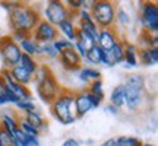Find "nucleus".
<instances>
[{"label": "nucleus", "instance_id": "31", "mask_svg": "<svg viewBox=\"0 0 158 146\" xmlns=\"http://www.w3.org/2000/svg\"><path fill=\"white\" fill-rule=\"evenodd\" d=\"M76 26H78V29H81V31H85V32H88V34L94 35L95 38H97V35H98V31H100V29L97 28V25L94 23V21H78Z\"/></svg>", "mask_w": 158, "mask_h": 146}, {"label": "nucleus", "instance_id": "16", "mask_svg": "<svg viewBox=\"0 0 158 146\" xmlns=\"http://www.w3.org/2000/svg\"><path fill=\"white\" fill-rule=\"evenodd\" d=\"M138 60L143 66H155L158 63V48L157 47H142L138 50Z\"/></svg>", "mask_w": 158, "mask_h": 146}, {"label": "nucleus", "instance_id": "35", "mask_svg": "<svg viewBox=\"0 0 158 146\" xmlns=\"http://www.w3.org/2000/svg\"><path fill=\"white\" fill-rule=\"evenodd\" d=\"M63 3L68 7V10L70 12V13H73V15H76V13L84 7V0H66V2H63Z\"/></svg>", "mask_w": 158, "mask_h": 146}, {"label": "nucleus", "instance_id": "7", "mask_svg": "<svg viewBox=\"0 0 158 146\" xmlns=\"http://www.w3.org/2000/svg\"><path fill=\"white\" fill-rule=\"evenodd\" d=\"M141 25L142 31L148 34H157L158 31V5L155 2H145L141 6Z\"/></svg>", "mask_w": 158, "mask_h": 146}, {"label": "nucleus", "instance_id": "14", "mask_svg": "<svg viewBox=\"0 0 158 146\" xmlns=\"http://www.w3.org/2000/svg\"><path fill=\"white\" fill-rule=\"evenodd\" d=\"M56 28L57 32H59V37L62 35V38L68 39L70 43H75L78 38V26H76V22L73 19H66L64 22H62Z\"/></svg>", "mask_w": 158, "mask_h": 146}, {"label": "nucleus", "instance_id": "40", "mask_svg": "<svg viewBox=\"0 0 158 146\" xmlns=\"http://www.w3.org/2000/svg\"><path fill=\"white\" fill-rule=\"evenodd\" d=\"M18 5H19V2H3V3H2V6H3L7 12H10L12 9H15Z\"/></svg>", "mask_w": 158, "mask_h": 146}, {"label": "nucleus", "instance_id": "36", "mask_svg": "<svg viewBox=\"0 0 158 146\" xmlns=\"http://www.w3.org/2000/svg\"><path fill=\"white\" fill-rule=\"evenodd\" d=\"M141 38L143 39V47H157L158 37L157 34H148V32H141Z\"/></svg>", "mask_w": 158, "mask_h": 146}, {"label": "nucleus", "instance_id": "4", "mask_svg": "<svg viewBox=\"0 0 158 146\" xmlns=\"http://www.w3.org/2000/svg\"><path fill=\"white\" fill-rule=\"evenodd\" d=\"M91 16L98 29L113 28L116 25V6L110 0H95L91 7Z\"/></svg>", "mask_w": 158, "mask_h": 146}, {"label": "nucleus", "instance_id": "17", "mask_svg": "<svg viewBox=\"0 0 158 146\" xmlns=\"http://www.w3.org/2000/svg\"><path fill=\"white\" fill-rule=\"evenodd\" d=\"M9 72H10L13 80H15L16 83L22 85V86H28V85H31L34 82V75H31L29 72H27V70H25L22 66H19V64H16V66H13L12 69H9Z\"/></svg>", "mask_w": 158, "mask_h": 146}, {"label": "nucleus", "instance_id": "27", "mask_svg": "<svg viewBox=\"0 0 158 146\" xmlns=\"http://www.w3.org/2000/svg\"><path fill=\"white\" fill-rule=\"evenodd\" d=\"M124 86H130V88H139V89H145V78L142 75H129L124 79Z\"/></svg>", "mask_w": 158, "mask_h": 146}, {"label": "nucleus", "instance_id": "41", "mask_svg": "<svg viewBox=\"0 0 158 146\" xmlns=\"http://www.w3.org/2000/svg\"><path fill=\"white\" fill-rule=\"evenodd\" d=\"M106 110H107L110 114H113V116H117V114H118V108H116L114 105H111V104H107Z\"/></svg>", "mask_w": 158, "mask_h": 146}, {"label": "nucleus", "instance_id": "30", "mask_svg": "<svg viewBox=\"0 0 158 146\" xmlns=\"http://www.w3.org/2000/svg\"><path fill=\"white\" fill-rule=\"evenodd\" d=\"M38 56L47 57V59H57L59 53L54 50L51 43H47V44H38Z\"/></svg>", "mask_w": 158, "mask_h": 146}, {"label": "nucleus", "instance_id": "5", "mask_svg": "<svg viewBox=\"0 0 158 146\" xmlns=\"http://www.w3.org/2000/svg\"><path fill=\"white\" fill-rule=\"evenodd\" d=\"M22 56V51L19 44L10 38V35H3L0 38V60L3 69H12L19 64V59Z\"/></svg>", "mask_w": 158, "mask_h": 146}, {"label": "nucleus", "instance_id": "46", "mask_svg": "<svg viewBox=\"0 0 158 146\" xmlns=\"http://www.w3.org/2000/svg\"><path fill=\"white\" fill-rule=\"evenodd\" d=\"M141 146H157V145H154V143H142Z\"/></svg>", "mask_w": 158, "mask_h": 146}, {"label": "nucleus", "instance_id": "23", "mask_svg": "<svg viewBox=\"0 0 158 146\" xmlns=\"http://www.w3.org/2000/svg\"><path fill=\"white\" fill-rule=\"evenodd\" d=\"M6 86L13 92V95L16 96L18 99H32V92L29 91L28 86H22V85L16 83V82H10V83H6Z\"/></svg>", "mask_w": 158, "mask_h": 146}, {"label": "nucleus", "instance_id": "29", "mask_svg": "<svg viewBox=\"0 0 158 146\" xmlns=\"http://www.w3.org/2000/svg\"><path fill=\"white\" fill-rule=\"evenodd\" d=\"M76 39L84 45L86 50H89L91 47L97 45V38L95 37H94V35H91V34H88V32H85V31H81V29H78V38Z\"/></svg>", "mask_w": 158, "mask_h": 146}, {"label": "nucleus", "instance_id": "44", "mask_svg": "<svg viewBox=\"0 0 158 146\" xmlns=\"http://www.w3.org/2000/svg\"><path fill=\"white\" fill-rule=\"evenodd\" d=\"M7 102H6V98L3 95H0V105H6Z\"/></svg>", "mask_w": 158, "mask_h": 146}, {"label": "nucleus", "instance_id": "45", "mask_svg": "<svg viewBox=\"0 0 158 146\" xmlns=\"http://www.w3.org/2000/svg\"><path fill=\"white\" fill-rule=\"evenodd\" d=\"M3 88H5V83H3V80L0 79V95H2V92H3Z\"/></svg>", "mask_w": 158, "mask_h": 146}, {"label": "nucleus", "instance_id": "28", "mask_svg": "<svg viewBox=\"0 0 158 146\" xmlns=\"http://www.w3.org/2000/svg\"><path fill=\"white\" fill-rule=\"evenodd\" d=\"M15 107H16L21 112H23V114H27V112H34V111L41 112V110L35 105L34 99H21V101H18L16 104H15Z\"/></svg>", "mask_w": 158, "mask_h": 146}, {"label": "nucleus", "instance_id": "25", "mask_svg": "<svg viewBox=\"0 0 158 146\" xmlns=\"http://www.w3.org/2000/svg\"><path fill=\"white\" fill-rule=\"evenodd\" d=\"M19 66H22L27 72H29L31 75H34L38 69L40 63L37 62V57H32V56H28V54H22L21 59H19Z\"/></svg>", "mask_w": 158, "mask_h": 146}, {"label": "nucleus", "instance_id": "37", "mask_svg": "<svg viewBox=\"0 0 158 146\" xmlns=\"http://www.w3.org/2000/svg\"><path fill=\"white\" fill-rule=\"evenodd\" d=\"M2 95L6 98V102H7V104H13V105H15V104L19 101L16 96L13 95V92H12V91L9 89V88H7L6 85H5V88H3V92H2Z\"/></svg>", "mask_w": 158, "mask_h": 146}, {"label": "nucleus", "instance_id": "9", "mask_svg": "<svg viewBox=\"0 0 158 146\" xmlns=\"http://www.w3.org/2000/svg\"><path fill=\"white\" fill-rule=\"evenodd\" d=\"M31 38L34 39L37 44H47V43L56 41L59 38V32H57V28L54 25L41 19L38 25L34 28V31L31 32Z\"/></svg>", "mask_w": 158, "mask_h": 146}, {"label": "nucleus", "instance_id": "1", "mask_svg": "<svg viewBox=\"0 0 158 146\" xmlns=\"http://www.w3.org/2000/svg\"><path fill=\"white\" fill-rule=\"evenodd\" d=\"M34 85H35V92L41 102L48 104L57 98V95L62 92V86L56 79L54 73L50 70L47 64H40L37 72L34 73Z\"/></svg>", "mask_w": 158, "mask_h": 146}, {"label": "nucleus", "instance_id": "33", "mask_svg": "<svg viewBox=\"0 0 158 146\" xmlns=\"http://www.w3.org/2000/svg\"><path fill=\"white\" fill-rule=\"evenodd\" d=\"M51 44H53L54 50H56L59 54H60L62 51H64V50H68V48H72V47H73V43H70V41L62 38V37H59V38H57L56 41H53Z\"/></svg>", "mask_w": 158, "mask_h": 146}, {"label": "nucleus", "instance_id": "10", "mask_svg": "<svg viewBox=\"0 0 158 146\" xmlns=\"http://www.w3.org/2000/svg\"><path fill=\"white\" fill-rule=\"evenodd\" d=\"M124 59V39H120L110 50H102L101 53V64L106 67H114L122 64Z\"/></svg>", "mask_w": 158, "mask_h": 146}, {"label": "nucleus", "instance_id": "8", "mask_svg": "<svg viewBox=\"0 0 158 146\" xmlns=\"http://www.w3.org/2000/svg\"><path fill=\"white\" fill-rule=\"evenodd\" d=\"M43 16H44L43 19L47 21L48 23L54 25V26H59L62 22L69 19L70 12L68 10V7L64 6L63 2H60V0H50L47 3V6H45Z\"/></svg>", "mask_w": 158, "mask_h": 146}, {"label": "nucleus", "instance_id": "32", "mask_svg": "<svg viewBox=\"0 0 158 146\" xmlns=\"http://www.w3.org/2000/svg\"><path fill=\"white\" fill-rule=\"evenodd\" d=\"M19 129L22 130L27 136H29V137H38V136L41 135L40 130H37L35 127H32L31 124H28L22 117H19Z\"/></svg>", "mask_w": 158, "mask_h": 146}, {"label": "nucleus", "instance_id": "6", "mask_svg": "<svg viewBox=\"0 0 158 146\" xmlns=\"http://www.w3.org/2000/svg\"><path fill=\"white\" fill-rule=\"evenodd\" d=\"M101 102L97 96H94L92 94H89L86 89L78 91L75 92V102H73V108H75V117L82 118L92 110H95L101 105Z\"/></svg>", "mask_w": 158, "mask_h": 146}, {"label": "nucleus", "instance_id": "22", "mask_svg": "<svg viewBox=\"0 0 158 146\" xmlns=\"http://www.w3.org/2000/svg\"><path fill=\"white\" fill-rule=\"evenodd\" d=\"M101 53H102L101 48L98 45H94V47H91L89 50L86 51L82 62L86 63L89 67H95L98 64H101Z\"/></svg>", "mask_w": 158, "mask_h": 146}, {"label": "nucleus", "instance_id": "39", "mask_svg": "<svg viewBox=\"0 0 158 146\" xmlns=\"http://www.w3.org/2000/svg\"><path fill=\"white\" fill-rule=\"evenodd\" d=\"M142 142L135 136H127V146H141Z\"/></svg>", "mask_w": 158, "mask_h": 146}, {"label": "nucleus", "instance_id": "19", "mask_svg": "<svg viewBox=\"0 0 158 146\" xmlns=\"http://www.w3.org/2000/svg\"><path fill=\"white\" fill-rule=\"evenodd\" d=\"M19 129V117L13 114H3L0 117V130H3L6 133L13 137V133Z\"/></svg>", "mask_w": 158, "mask_h": 146}, {"label": "nucleus", "instance_id": "43", "mask_svg": "<svg viewBox=\"0 0 158 146\" xmlns=\"http://www.w3.org/2000/svg\"><path fill=\"white\" fill-rule=\"evenodd\" d=\"M114 145H116V137H110V139H107L101 146H114Z\"/></svg>", "mask_w": 158, "mask_h": 146}, {"label": "nucleus", "instance_id": "2", "mask_svg": "<svg viewBox=\"0 0 158 146\" xmlns=\"http://www.w3.org/2000/svg\"><path fill=\"white\" fill-rule=\"evenodd\" d=\"M40 21H41V15L37 9L29 5L19 3L15 9L9 12V26L12 32L19 31V32L31 34Z\"/></svg>", "mask_w": 158, "mask_h": 146}, {"label": "nucleus", "instance_id": "38", "mask_svg": "<svg viewBox=\"0 0 158 146\" xmlns=\"http://www.w3.org/2000/svg\"><path fill=\"white\" fill-rule=\"evenodd\" d=\"M60 146H81L78 139H75V137H68L66 140H63V143Z\"/></svg>", "mask_w": 158, "mask_h": 146}, {"label": "nucleus", "instance_id": "26", "mask_svg": "<svg viewBox=\"0 0 158 146\" xmlns=\"http://www.w3.org/2000/svg\"><path fill=\"white\" fill-rule=\"evenodd\" d=\"M86 91L92 94L94 96H97L100 101H104V98H106V92H104V82H102V79H98V80H94V82H91L88 85V88Z\"/></svg>", "mask_w": 158, "mask_h": 146}, {"label": "nucleus", "instance_id": "47", "mask_svg": "<svg viewBox=\"0 0 158 146\" xmlns=\"http://www.w3.org/2000/svg\"><path fill=\"white\" fill-rule=\"evenodd\" d=\"M3 70V64H2V60H0V72Z\"/></svg>", "mask_w": 158, "mask_h": 146}, {"label": "nucleus", "instance_id": "42", "mask_svg": "<svg viewBox=\"0 0 158 146\" xmlns=\"http://www.w3.org/2000/svg\"><path fill=\"white\" fill-rule=\"evenodd\" d=\"M27 146H40V139L38 137H29Z\"/></svg>", "mask_w": 158, "mask_h": 146}, {"label": "nucleus", "instance_id": "12", "mask_svg": "<svg viewBox=\"0 0 158 146\" xmlns=\"http://www.w3.org/2000/svg\"><path fill=\"white\" fill-rule=\"evenodd\" d=\"M143 95L145 89L124 86V107H127L130 111H138L143 102Z\"/></svg>", "mask_w": 158, "mask_h": 146}, {"label": "nucleus", "instance_id": "20", "mask_svg": "<svg viewBox=\"0 0 158 146\" xmlns=\"http://www.w3.org/2000/svg\"><path fill=\"white\" fill-rule=\"evenodd\" d=\"M22 118L28 124H31L32 127H35L37 130H40V132H43V130L47 129V121H45V118L43 117V114L38 112V111L27 112V114H23Z\"/></svg>", "mask_w": 158, "mask_h": 146}, {"label": "nucleus", "instance_id": "11", "mask_svg": "<svg viewBox=\"0 0 158 146\" xmlns=\"http://www.w3.org/2000/svg\"><path fill=\"white\" fill-rule=\"evenodd\" d=\"M57 59H59L60 64H62L66 70H69V72H78L79 69L82 67V63H84L82 59L79 57V54L73 50V47L62 51Z\"/></svg>", "mask_w": 158, "mask_h": 146}, {"label": "nucleus", "instance_id": "13", "mask_svg": "<svg viewBox=\"0 0 158 146\" xmlns=\"http://www.w3.org/2000/svg\"><path fill=\"white\" fill-rule=\"evenodd\" d=\"M120 35L116 31V28H107V29H100L98 35H97V45L101 50H110L114 44H117L120 41Z\"/></svg>", "mask_w": 158, "mask_h": 146}, {"label": "nucleus", "instance_id": "34", "mask_svg": "<svg viewBox=\"0 0 158 146\" xmlns=\"http://www.w3.org/2000/svg\"><path fill=\"white\" fill-rule=\"evenodd\" d=\"M116 22H118L120 25H123V26L130 25V15H129V12H126L124 9H122V7L116 9Z\"/></svg>", "mask_w": 158, "mask_h": 146}, {"label": "nucleus", "instance_id": "21", "mask_svg": "<svg viewBox=\"0 0 158 146\" xmlns=\"http://www.w3.org/2000/svg\"><path fill=\"white\" fill-rule=\"evenodd\" d=\"M108 104L114 105L116 108H120L124 107V85L120 83L117 86H114L111 89V94L108 96Z\"/></svg>", "mask_w": 158, "mask_h": 146}, {"label": "nucleus", "instance_id": "18", "mask_svg": "<svg viewBox=\"0 0 158 146\" xmlns=\"http://www.w3.org/2000/svg\"><path fill=\"white\" fill-rule=\"evenodd\" d=\"M78 79H79V82H82L85 85H89L91 82L101 79V70H98L97 67L82 66L78 70Z\"/></svg>", "mask_w": 158, "mask_h": 146}, {"label": "nucleus", "instance_id": "24", "mask_svg": "<svg viewBox=\"0 0 158 146\" xmlns=\"http://www.w3.org/2000/svg\"><path fill=\"white\" fill-rule=\"evenodd\" d=\"M19 48L22 51V54H28V56H32V57L38 56V44L31 38V35L19 43Z\"/></svg>", "mask_w": 158, "mask_h": 146}, {"label": "nucleus", "instance_id": "15", "mask_svg": "<svg viewBox=\"0 0 158 146\" xmlns=\"http://www.w3.org/2000/svg\"><path fill=\"white\" fill-rule=\"evenodd\" d=\"M124 67L132 69L139 66V60H138V45L133 43H127L124 41Z\"/></svg>", "mask_w": 158, "mask_h": 146}, {"label": "nucleus", "instance_id": "3", "mask_svg": "<svg viewBox=\"0 0 158 146\" xmlns=\"http://www.w3.org/2000/svg\"><path fill=\"white\" fill-rule=\"evenodd\" d=\"M75 92L69 89H62V92L57 95V98L50 104V111L53 117L56 118L60 124L69 126L73 124L78 118L75 117Z\"/></svg>", "mask_w": 158, "mask_h": 146}]
</instances>
